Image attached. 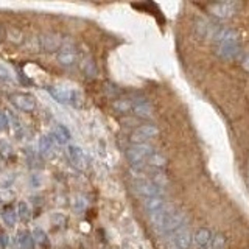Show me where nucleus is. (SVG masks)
<instances>
[{
  "label": "nucleus",
  "mask_w": 249,
  "mask_h": 249,
  "mask_svg": "<svg viewBox=\"0 0 249 249\" xmlns=\"http://www.w3.org/2000/svg\"><path fill=\"white\" fill-rule=\"evenodd\" d=\"M154 151H156L154 148L148 143H136V145H131L126 150V158L132 168L140 170L145 165L146 159L150 158Z\"/></svg>",
  "instance_id": "1"
},
{
  "label": "nucleus",
  "mask_w": 249,
  "mask_h": 249,
  "mask_svg": "<svg viewBox=\"0 0 249 249\" xmlns=\"http://www.w3.org/2000/svg\"><path fill=\"white\" fill-rule=\"evenodd\" d=\"M207 8H209V13L212 16H215V18L228 19V18H232V16L237 13L240 5L237 2H218V3L209 5Z\"/></svg>",
  "instance_id": "2"
},
{
  "label": "nucleus",
  "mask_w": 249,
  "mask_h": 249,
  "mask_svg": "<svg viewBox=\"0 0 249 249\" xmlns=\"http://www.w3.org/2000/svg\"><path fill=\"white\" fill-rule=\"evenodd\" d=\"M187 226V216L184 212H176L171 215L168 218V221L163 224V228L159 231V233H162V235H170V233H175L178 231L184 229Z\"/></svg>",
  "instance_id": "3"
},
{
  "label": "nucleus",
  "mask_w": 249,
  "mask_h": 249,
  "mask_svg": "<svg viewBox=\"0 0 249 249\" xmlns=\"http://www.w3.org/2000/svg\"><path fill=\"white\" fill-rule=\"evenodd\" d=\"M159 134V128L156 124H142L131 134L132 145L136 143H146V140H150Z\"/></svg>",
  "instance_id": "4"
},
{
  "label": "nucleus",
  "mask_w": 249,
  "mask_h": 249,
  "mask_svg": "<svg viewBox=\"0 0 249 249\" xmlns=\"http://www.w3.org/2000/svg\"><path fill=\"white\" fill-rule=\"evenodd\" d=\"M10 101L18 109H20L22 112H31L36 109V100L33 95H30V93H23V92L13 93L10 97Z\"/></svg>",
  "instance_id": "5"
},
{
  "label": "nucleus",
  "mask_w": 249,
  "mask_h": 249,
  "mask_svg": "<svg viewBox=\"0 0 249 249\" xmlns=\"http://www.w3.org/2000/svg\"><path fill=\"white\" fill-rule=\"evenodd\" d=\"M56 59L62 67H72L75 66V62L78 59V53L73 44H62V47L59 49L58 54H56Z\"/></svg>",
  "instance_id": "6"
},
{
  "label": "nucleus",
  "mask_w": 249,
  "mask_h": 249,
  "mask_svg": "<svg viewBox=\"0 0 249 249\" xmlns=\"http://www.w3.org/2000/svg\"><path fill=\"white\" fill-rule=\"evenodd\" d=\"M134 185H136V190L145 198H154V196H162L163 195L162 187L150 181V179H142V181L139 179V181L134 182Z\"/></svg>",
  "instance_id": "7"
},
{
  "label": "nucleus",
  "mask_w": 249,
  "mask_h": 249,
  "mask_svg": "<svg viewBox=\"0 0 249 249\" xmlns=\"http://www.w3.org/2000/svg\"><path fill=\"white\" fill-rule=\"evenodd\" d=\"M50 95L58 101V103H62V105H75L76 103V92L72 90V89H67V88H49Z\"/></svg>",
  "instance_id": "8"
},
{
  "label": "nucleus",
  "mask_w": 249,
  "mask_h": 249,
  "mask_svg": "<svg viewBox=\"0 0 249 249\" xmlns=\"http://www.w3.org/2000/svg\"><path fill=\"white\" fill-rule=\"evenodd\" d=\"M193 241V235L187 231V228L178 231L170 238V248L171 249H189Z\"/></svg>",
  "instance_id": "9"
},
{
  "label": "nucleus",
  "mask_w": 249,
  "mask_h": 249,
  "mask_svg": "<svg viewBox=\"0 0 249 249\" xmlns=\"http://www.w3.org/2000/svg\"><path fill=\"white\" fill-rule=\"evenodd\" d=\"M175 212H176V210H175L173 206H171V204H165L160 210H158V212L151 213V223H153V226L156 228V231L159 232L163 228V224L168 221V218L173 215Z\"/></svg>",
  "instance_id": "10"
},
{
  "label": "nucleus",
  "mask_w": 249,
  "mask_h": 249,
  "mask_svg": "<svg viewBox=\"0 0 249 249\" xmlns=\"http://www.w3.org/2000/svg\"><path fill=\"white\" fill-rule=\"evenodd\" d=\"M67 156H69L70 162H72L76 168L84 170L86 167H88V159H86V154L78 145H69L67 146Z\"/></svg>",
  "instance_id": "11"
},
{
  "label": "nucleus",
  "mask_w": 249,
  "mask_h": 249,
  "mask_svg": "<svg viewBox=\"0 0 249 249\" xmlns=\"http://www.w3.org/2000/svg\"><path fill=\"white\" fill-rule=\"evenodd\" d=\"M39 42L44 52H59L62 47V37L54 33H47L39 37Z\"/></svg>",
  "instance_id": "12"
},
{
  "label": "nucleus",
  "mask_w": 249,
  "mask_h": 249,
  "mask_svg": "<svg viewBox=\"0 0 249 249\" xmlns=\"http://www.w3.org/2000/svg\"><path fill=\"white\" fill-rule=\"evenodd\" d=\"M132 105V111H134L136 115L142 117V119H148V117H151L153 114V107L150 105V101L143 97H137L131 101Z\"/></svg>",
  "instance_id": "13"
},
{
  "label": "nucleus",
  "mask_w": 249,
  "mask_h": 249,
  "mask_svg": "<svg viewBox=\"0 0 249 249\" xmlns=\"http://www.w3.org/2000/svg\"><path fill=\"white\" fill-rule=\"evenodd\" d=\"M240 52V44L238 41H233V42H223V44H218L216 47V54L223 59H232L235 58Z\"/></svg>",
  "instance_id": "14"
},
{
  "label": "nucleus",
  "mask_w": 249,
  "mask_h": 249,
  "mask_svg": "<svg viewBox=\"0 0 249 249\" xmlns=\"http://www.w3.org/2000/svg\"><path fill=\"white\" fill-rule=\"evenodd\" d=\"M218 30H220V27L215 25L213 22H210L207 19H198L196 20V31H198V35L202 37L215 39Z\"/></svg>",
  "instance_id": "15"
},
{
  "label": "nucleus",
  "mask_w": 249,
  "mask_h": 249,
  "mask_svg": "<svg viewBox=\"0 0 249 249\" xmlns=\"http://www.w3.org/2000/svg\"><path fill=\"white\" fill-rule=\"evenodd\" d=\"M210 241H212V233H210V231L207 228H201L195 232L193 243L196 245L199 249H206L210 245Z\"/></svg>",
  "instance_id": "16"
},
{
  "label": "nucleus",
  "mask_w": 249,
  "mask_h": 249,
  "mask_svg": "<svg viewBox=\"0 0 249 249\" xmlns=\"http://www.w3.org/2000/svg\"><path fill=\"white\" fill-rule=\"evenodd\" d=\"M16 246H18V249H33L35 240H33V235H31V232L19 231L18 237H16Z\"/></svg>",
  "instance_id": "17"
},
{
  "label": "nucleus",
  "mask_w": 249,
  "mask_h": 249,
  "mask_svg": "<svg viewBox=\"0 0 249 249\" xmlns=\"http://www.w3.org/2000/svg\"><path fill=\"white\" fill-rule=\"evenodd\" d=\"M39 153L44 158H50L54 153V139L52 136H42L39 139Z\"/></svg>",
  "instance_id": "18"
},
{
  "label": "nucleus",
  "mask_w": 249,
  "mask_h": 249,
  "mask_svg": "<svg viewBox=\"0 0 249 249\" xmlns=\"http://www.w3.org/2000/svg\"><path fill=\"white\" fill-rule=\"evenodd\" d=\"M52 137L54 139V142L58 143H67L70 139H72V134H70V131L64 126V124H56V126L53 128V134Z\"/></svg>",
  "instance_id": "19"
},
{
  "label": "nucleus",
  "mask_w": 249,
  "mask_h": 249,
  "mask_svg": "<svg viewBox=\"0 0 249 249\" xmlns=\"http://www.w3.org/2000/svg\"><path fill=\"white\" fill-rule=\"evenodd\" d=\"M80 67L83 70V73L88 76V78H95L97 75V66H95V62H93V59L90 56H84L81 58L80 61Z\"/></svg>",
  "instance_id": "20"
},
{
  "label": "nucleus",
  "mask_w": 249,
  "mask_h": 249,
  "mask_svg": "<svg viewBox=\"0 0 249 249\" xmlns=\"http://www.w3.org/2000/svg\"><path fill=\"white\" fill-rule=\"evenodd\" d=\"M0 213H2V218L6 226H13L16 224V220H18V212H16V209L13 207V204H5L2 209H0Z\"/></svg>",
  "instance_id": "21"
},
{
  "label": "nucleus",
  "mask_w": 249,
  "mask_h": 249,
  "mask_svg": "<svg viewBox=\"0 0 249 249\" xmlns=\"http://www.w3.org/2000/svg\"><path fill=\"white\" fill-rule=\"evenodd\" d=\"M165 204H167V202H165V199H163L162 196L146 198V201H145V209H146L148 212H150V215H151V213H154V212H158V210H160Z\"/></svg>",
  "instance_id": "22"
},
{
  "label": "nucleus",
  "mask_w": 249,
  "mask_h": 249,
  "mask_svg": "<svg viewBox=\"0 0 249 249\" xmlns=\"http://www.w3.org/2000/svg\"><path fill=\"white\" fill-rule=\"evenodd\" d=\"M31 235H33V240L37 246H41V248L49 246V235H47L44 229L36 228V229H33V232H31Z\"/></svg>",
  "instance_id": "23"
},
{
  "label": "nucleus",
  "mask_w": 249,
  "mask_h": 249,
  "mask_svg": "<svg viewBox=\"0 0 249 249\" xmlns=\"http://www.w3.org/2000/svg\"><path fill=\"white\" fill-rule=\"evenodd\" d=\"M146 160H148V163H150V165H153L154 168H162V167H165V165H167V158H165V156H163L162 153H159L158 150H156Z\"/></svg>",
  "instance_id": "24"
},
{
  "label": "nucleus",
  "mask_w": 249,
  "mask_h": 249,
  "mask_svg": "<svg viewBox=\"0 0 249 249\" xmlns=\"http://www.w3.org/2000/svg\"><path fill=\"white\" fill-rule=\"evenodd\" d=\"M18 216L20 218V220L23 223H28L30 218H31V209L28 206V202L25 201H20L18 204Z\"/></svg>",
  "instance_id": "25"
},
{
  "label": "nucleus",
  "mask_w": 249,
  "mask_h": 249,
  "mask_svg": "<svg viewBox=\"0 0 249 249\" xmlns=\"http://www.w3.org/2000/svg\"><path fill=\"white\" fill-rule=\"evenodd\" d=\"M0 158L11 159L13 158V146L6 140H0Z\"/></svg>",
  "instance_id": "26"
},
{
  "label": "nucleus",
  "mask_w": 249,
  "mask_h": 249,
  "mask_svg": "<svg viewBox=\"0 0 249 249\" xmlns=\"http://www.w3.org/2000/svg\"><path fill=\"white\" fill-rule=\"evenodd\" d=\"M0 81H3V83H14L13 72L5 64H2V62H0Z\"/></svg>",
  "instance_id": "27"
},
{
  "label": "nucleus",
  "mask_w": 249,
  "mask_h": 249,
  "mask_svg": "<svg viewBox=\"0 0 249 249\" xmlns=\"http://www.w3.org/2000/svg\"><path fill=\"white\" fill-rule=\"evenodd\" d=\"M114 107L117 109L119 112H128L129 109H132V105H131V101L129 100H117L115 103H114Z\"/></svg>",
  "instance_id": "28"
},
{
  "label": "nucleus",
  "mask_w": 249,
  "mask_h": 249,
  "mask_svg": "<svg viewBox=\"0 0 249 249\" xmlns=\"http://www.w3.org/2000/svg\"><path fill=\"white\" fill-rule=\"evenodd\" d=\"M224 246H226V238L221 235V233H218V235L212 237L210 248H212V249H224Z\"/></svg>",
  "instance_id": "29"
},
{
  "label": "nucleus",
  "mask_w": 249,
  "mask_h": 249,
  "mask_svg": "<svg viewBox=\"0 0 249 249\" xmlns=\"http://www.w3.org/2000/svg\"><path fill=\"white\" fill-rule=\"evenodd\" d=\"M16 179V175L14 173H8V175H3L0 178V187H3V189H8V187H11V184L14 182Z\"/></svg>",
  "instance_id": "30"
},
{
  "label": "nucleus",
  "mask_w": 249,
  "mask_h": 249,
  "mask_svg": "<svg viewBox=\"0 0 249 249\" xmlns=\"http://www.w3.org/2000/svg\"><path fill=\"white\" fill-rule=\"evenodd\" d=\"M8 128V117L3 111H0V129Z\"/></svg>",
  "instance_id": "31"
},
{
  "label": "nucleus",
  "mask_w": 249,
  "mask_h": 249,
  "mask_svg": "<svg viewBox=\"0 0 249 249\" xmlns=\"http://www.w3.org/2000/svg\"><path fill=\"white\" fill-rule=\"evenodd\" d=\"M0 246H2V248L8 246V235H6L5 232H2V231H0Z\"/></svg>",
  "instance_id": "32"
},
{
  "label": "nucleus",
  "mask_w": 249,
  "mask_h": 249,
  "mask_svg": "<svg viewBox=\"0 0 249 249\" xmlns=\"http://www.w3.org/2000/svg\"><path fill=\"white\" fill-rule=\"evenodd\" d=\"M243 67H245L246 70H249V54L246 56V59L243 61Z\"/></svg>",
  "instance_id": "33"
},
{
  "label": "nucleus",
  "mask_w": 249,
  "mask_h": 249,
  "mask_svg": "<svg viewBox=\"0 0 249 249\" xmlns=\"http://www.w3.org/2000/svg\"><path fill=\"white\" fill-rule=\"evenodd\" d=\"M0 41H2V30H0Z\"/></svg>",
  "instance_id": "34"
}]
</instances>
